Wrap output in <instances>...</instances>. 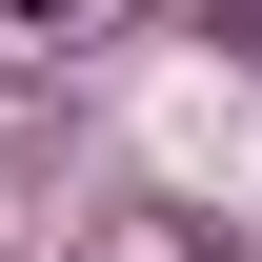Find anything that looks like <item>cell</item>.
Masks as SVG:
<instances>
[{
	"label": "cell",
	"instance_id": "obj_1",
	"mask_svg": "<svg viewBox=\"0 0 262 262\" xmlns=\"http://www.w3.org/2000/svg\"><path fill=\"white\" fill-rule=\"evenodd\" d=\"M202 40H222V61H262V0H202Z\"/></svg>",
	"mask_w": 262,
	"mask_h": 262
},
{
	"label": "cell",
	"instance_id": "obj_2",
	"mask_svg": "<svg viewBox=\"0 0 262 262\" xmlns=\"http://www.w3.org/2000/svg\"><path fill=\"white\" fill-rule=\"evenodd\" d=\"M20 20H40V40H61V20H101V0H20Z\"/></svg>",
	"mask_w": 262,
	"mask_h": 262
}]
</instances>
